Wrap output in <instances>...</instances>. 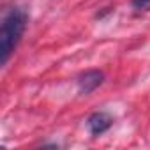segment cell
Listing matches in <instances>:
<instances>
[{
  "label": "cell",
  "instance_id": "7a4b0ae2",
  "mask_svg": "<svg viewBox=\"0 0 150 150\" xmlns=\"http://www.w3.org/2000/svg\"><path fill=\"white\" fill-rule=\"evenodd\" d=\"M103 81H104V74L101 71H96V69L94 71H87L85 74H81V76L78 78V90L87 96V94L94 92L97 87H101Z\"/></svg>",
  "mask_w": 150,
  "mask_h": 150
},
{
  "label": "cell",
  "instance_id": "6da1fadb",
  "mask_svg": "<svg viewBox=\"0 0 150 150\" xmlns=\"http://www.w3.org/2000/svg\"><path fill=\"white\" fill-rule=\"evenodd\" d=\"M27 27V13L20 7L11 9L4 21L2 28H0V64L6 65L13 51L21 41V35Z\"/></svg>",
  "mask_w": 150,
  "mask_h": 150
},
{
  "label": "cell",
  "instance_id": "3957f363",
  "mask_svg": "<svg viewBox=\"0 0 150 150\" xmlns=\"http://www.w3.org/2000/svg\"><path fill=\"white\" fill-rule=\"evenodd\" d=\"M113 124V118L104 113V111H97V113H92L87 120V125H88V131L94 134V136H101L103 132H106Z\"/></svg>",
  "mask_w": 150,
  "mask_h": 150
},
{
  "label": "cell",
  "instance_id": "277c9868",
  "mask_svg": "<svg viewBox=\"0 0 150 150\" xmlns=\"http://www.w3.org/2000/svg\"><path fill=\"white\" fill-rule=\"evenodd\" d=\"M132 7L136 11H150V0H132Z\"/></svg>",
  "mask_w": 150,
  "mask_h": 150
}]
</instances>
